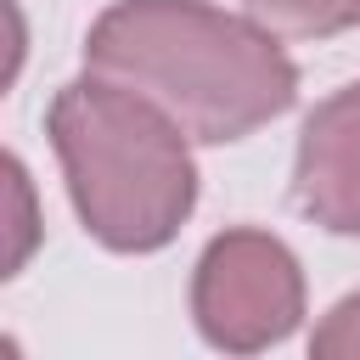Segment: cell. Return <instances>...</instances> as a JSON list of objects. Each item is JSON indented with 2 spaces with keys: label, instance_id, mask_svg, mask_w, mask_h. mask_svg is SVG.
Segmentation results:
<instances>
[{
  "label": "cell",
  "instance_id": "cell-1",
  "mask_svg": "<svg viewBox=\"0 0 360 360\" xmlns=\"http://www.w3.org/2000/svg\"><path fill=\"white\" fill-rule=\"evenodd\" d=\"M84 68L152 96L197 146H231L298 101L281 34L208 0H112L84 34Z\"/></svg>",
  "mask_w": 360,
  "mask_h": 360
},
{
  "label": "cell",
  "instance_id": "cell-2",
  "mask_svg": "<svg viewBox=\"0 0 360 360\" xmlns=\"http://www.w3.org/2000/svg\"><path fill=\"white\" fill-rule=\"evenodd\" d=\"M45 135L62 163L79 225L107 253H158L191 219V135L152 96L84 68L51 96Z\"/></svg>",
  "mask_w": 360,
  "mask_h": 360
},
{
  "label": "cell",
  "instance_id": "cell-3",
  "mask_svg": "<svg viewBox=\"0 0 360 360\" xmlns=\"http://www.w3.org/2000/svg\"><path fill=\"white\" fill-rule=\"evenodd\" d=\"M309 315L298 253L264 225H231L208 236L191 270V321L219 354H264L287 343Z\"/></svg>",
  "mask_w": 360,
  "mask_h": 360
},
{
  "label": "cell",
  "instance_id": "cell-4",
  "mask_svg": "<svg viewBox=\"0 0 360 360\" xmlns=\"http://www.w3.org/2000/svg\"><path fill=\"white\" fill-rule=\"evenodd\" d=\"M292 202L332 236H360V79L321 96L298 129Z\"/></svg>",
  "mask_w": 360,
  "mask_h": 360
},
{
  "label": "cell",
  "instance_id": "cell-5",
  "mask_svg": "<svg viewBox=\"0 0 360 360\" xmlns=\"http://www.w3.org/2000/svg\"><path fill=\"white\" fill-rule=\"evenodd\" d=\"M242 11L281 39H332L360 28V0H242Z\"/></svg>",
  "mask_w": 360,
  "mask_h": 360
},
{
  "label": "cell",
  "instance_id": "cell-6",
  "mask_svg": "<svg viewBox=\"0 0 360 360\" xmlns=\"http://www.w3.org/2000/svg\"><path fill=\"white\" fill-rule=\"evenodd\" d=\"M309 354H315V360H360V292L338 298V304L315 321Z\"/></svg>",
  "mask_w": 360,
  "mask_h": 360
}]
</instances>
